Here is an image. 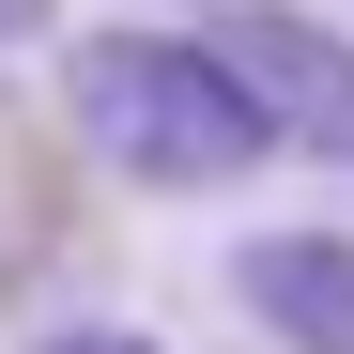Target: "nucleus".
<instances>
[{
    "label": "nucleus",
    "instance_id": "nucleus-3",
    "mask_svg": "<svg viewBox=\"0 0 354 354\" xmlns=\"http://www.w3.org/2000/svg\"><path fill=\"white\" fill-rule=\"evenodd\" d=\"M231 308L277 354H354V231H324V216L247 231V247H231Z\"/></svg>",
    "mask_w": 354,
    "mask_h": 354
},
{
    "label": "nucleus",
    "instance_id": "nucleus-2",
    "mask_svg": "<svg viewBox=\"0 0 354 354\" xmlns=\"http://www.w3.org/2000/svg\"><path fill=\"white\" fill-rule=\"evenodd\" d=\"M216 46L247 62V93H262L277 154L354 169V31H339V16H308V0H231V16H216Z\"/></svg>",
    "mask_w": 354,
    "mask_h": 354
},
{
    "label": "nucleus",
    "instance_id": "nucleus-1",
    "mask_svg": "<svg viewBox=\"0 0 354 354\" xmlns=\"http://www.w3.org/2000/svg\"><path fill=\"white\" fill-rule=\"evenodd\" d=\"M62 108H77L93 169H124L154 201H216L277 154L262 93L216 31H93V46H62Z\"/></svg>",
    "mask_w": 354,
    "mask_h": 354
},
{
    "label": "nucleus",
    "instance_id": "nucleus-4",
    "mask_svg": "<svg viewBox=\"0 0 354 354\" xmlns=\"http://www.w3.org/2000/svg\"><path fill=\"white\" fill-rule=\"evenodd\" d=\"M31 354H169V339H154V324H46Z\"/></svg>",
    "mask_w": 354,
    "mask_h": 354
},
{
    "label": "nucleus",
    "instance_id": "nucleus-5",
    "mask_svg": "<svg viewBox=\"0 0 354 354\" xmlns=\"http://www.w3.org/2000/svg\"><path fill=\"white\" fill-rule=\"evenodd\" d=\"M62 31V0H0V46H46Z\"/></svg>",
    "mask_w": 354,
    "mask_h": 354
}]
</instances>
